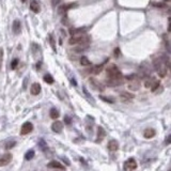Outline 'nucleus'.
Returning a JSON list of instances; mask_svg holds the SVG:
<instances>
[{
	"label": "nucleus",
	"instance_id": "obj_35",
	"mask_svg": "<svg viewBox=\"0 0 171 171\" xmlns=\"http://www.w3.org/2000/svg\"><path fill=\"white\" fill-rule=\"evenodd\" d=\"M22 2H25V1H26V0H22Z\"/></svg>",
	"mask_w": 171,
	"mask_h": 171
},
{
	"label": "nucleus",
	"instance_id": "obj_24",
	"mask_svg": "<svg viewBox=\"0 0 171 171\" xmlns=\"http://www.w3.org/2000/svg\"><path fill=\"white\" fill-rule=\"evenodd\" d=\"M33 157H34V151L33 150H29L26 153V155H25V158H26L27 160H30Z\"/></svg>",
	"mask_w": 171,
	"mask_h": 171
},
{
	"label": "nucleus",
	"instance_id": "obj_32",
	"mask_svg": "<svg viewBox=\"0 0 171 171\" xmlns=\"http://www.w3.org/2000/svg\"><path fill=\"white\" fill-rule=\"evenodd\" d=\"M168 32H171V17L168 18Z\"/></svg>",
	"mask_w": 171,
	"mask_h": 171
},
{
	"label": "nucleus",
	"instance_id": "obj_23",
	"mask_svg": "<svg viewBox=\"0 0 171 171\" xmlns=\"http://www.w3.org/2000/svg\"><path fill=\"white\" fill-rule=\"evenodd\" d=\"M165 63H166V67H167V73H169L171 77V60L169 58H166L165 60Z\"/></svg>",
	"mask_w": 171,
	"mask_h": 171
},
{
	"label": "nucleus",
	"instance_id": "obj_8",
	"mask_svg": "<svg viewBox=\"0 0 171 171\" xmlns=\"http://www.w3.org/2000/svg\"><path fill=\"white\" fill-rule=\"evenodd\" d=\"M89 81H90V85H91L94 89H96L98 91H104V86H103L102 83H98L95 78H90Z\"/></svg>",
	"mask_w": 171,
	"mask_h": 171
},
{
	"label": "nucleus",
	"instance_id": "obj_20",
	"mask_svg": "<svg viewBox=\"0 0 171 171\" xmlns=\"http://www.w3.org/2000/svg\"><path fill=\"white\" fill-rule=\"evenodd\" d=\"M154 81H155V79L152 78V77H147V78H145V87L150 89L152 87V85H153Z\"/></svg>",
	"mask_w": 171,
	"mask_h": 171
},
{
	"label": "nucleus",
	"instance_id": "obj_33",
	"mask_svg": "<svg viewBox=\"0 0 171 171\" xmlns=\"http://www.w3.org/2000/svg\"><path fill=\"white\" fill-rule=\"evenodd\" d=\"M119 53H120L119 48H116V50H114V55H116V56H119Z\"/></svg>",
	"mask_w": 171,
	"mask_h": 171
},
{
	"label": "nucleus",
	"instance_id": "obj_26",
	"mask_svg": "<svg viewBox=\"0 0 171 171\" xmlns=\"http://www.w3.org/2000/svg\"><path fill=\"white\" fill-rule=\"evenodd\" d=\"M158 87H159V81H158V80H156V79H155V81H154L153 83V85H152V87H151V91H156V90H157V88Z\"/></svg>",
	"mask_w": 171,
	"mask_h": 171
},
{
	"label": "nucleus",
	"instance_id": "obj_16",
	"mask_svg": "<svg viewBox=\"0 0 171 171\" xmlns=\"http://www.w3.org/2000/svg\"><path fill=\"white\" fill-rule=\"evenodd\" d=\"M120 97H121V100H122V101H131V100L134 98V94H132V93H129V92H125V91H124V92L121 93Z\"/></svg>",
	"mask_w": 171,
	"mask_h": 171
},
{
	"label": "nucleus",
	"instance_id": "obj_12",
	"mask_svg": "<svg viewBox=\"0 0 171 171\" xmlns=\"http://www.w3.org/2000/svg\"><path fill=\"white\" fill-rule=\"evenodd\" d=\"M155 134H156V132L153 128H145V132H143V137L147 138V139H151L155 136Z\"/></svg>",
	"mask_w": 171,
	"mask_h": 171
},
{
	"label": "nucleus",
	"instance_id": "obj_10",
	"mask_svg": "<svg viewBox=\"0 0 171 171\" xmlns=\"http://www.w3.org/2000/svg\"><path fill=\"white\" fill-rule=\"evenodd\" d=\"M41 91H42V88H41V85H40V83H35L31 86L30 93L32 94V95H38V94L41 93Z\"/></svg>",
	"mask_w": 171,
	"mask_h": 171
},
{
	"label": "nucleus",
	"instance_id": "obj_6",
	"mask_svg": "<svg viewBox=\"0 0 171 171\" xmlns=\"http://www.w3.org/2000/svg\"><path fill=\"white\" fill-rule=\"evenodd\" d=\"M124 81V79H116V78H108L106 79V85L108 87H118V86H121Z\"/></svg>",
	"mask_w": 171,
	"mask_h": 171
},
{
	"label": "nucleus",
	"instance_id": "obj_2",
	"mask_svg": "<svg viewBox=\"0 0 171 171\" xmlns=\"http://www.w3.org/2000/svg\"><path fill=\"white\" fill-rule=\"evenodd\" d=\"M106 73L108 78H116V79H123V75L121 71L119 70L116 64H109L106 67Z\"/></svg>",
	"mask_w": 171,
	"mask_h": 171
},
{
	"label": "nucleus",
	"instance_id": "obj_18",
	"mask_svg": "<svg viewBox=\"0 0 171 171\" xmlns=\"http://www.w3.org/2000/svg\"><path fill=\"white\" fill-rule=\"evenodd\" d=\"M103 69H104V64H98V65L93 66L92 69H91V72H92V74L97 75L103 71Z\"/></svg>",
	"mask_w": 171,
	"mask_h": 171
},
{
	"label": "nucleus",
	"instance_id": "obj_19",
	"mask_svg": "<svg viewBox=\"0 0 171 171\" xmlns=\"http://www.w3.org/2000/svg\"><path fill=\"white\" fill-rule=\"evenodd\" d=\"M49 116H50L51 119H58L59 116H60V112H59V110L57 108H51L50 111H49Z\"/></svg>",
	"mask_w": 171,
	"mask_h": 171
},
{
	"label": "nucleus",
	"instance_id": "obj_1",
	"mask_svg": "<svg viewBox=\"0 0 171 171\" xmlns=\"http://www.w3.org/2000/svg\"><path fill=\"white\" fill-rule=\"evenodd\" d=\"M153 65H154V69L156 71V73L158 74L159 77H166L167 75V67H166V63L165 61L160 59V58H156V59H154V62H153Z\"/></svg>",
	"mask_w": 171,
	"mask_h": 171
},
{
	"label": "nucleus",
	"instance_id": "obj_21",
	"mask_svg": "<svg viewBox=\"0 0 171 171\" xmlns=\"http://www.w3.org/2000/svg\"><path fill=\"white\" fill-rule=\"evenodd\" d=\"M80 64L83 66H90L91 65V61H90L87 57L83 56V57L80 58Z\"/></svg>",
	"mask_w": 171,
	"mask_h": 171
},
{
	"label": "nucleus",
	"instance_id": "obj_13",
	"mask_svg": "<svg viewBox=\"0 0 171 171\" xmlns=\"http://www.w3.org/2000/svg\"><path fill=\"white\" fill-rule=\"evenodd\" d=\"M118 149H119V142L117 140L112 139V140H110L108 142V150L109 151L114 152V151H118Z\"/></svg>",
	"mask_w": 171,
	"mask_h": 171
},
{
	"label": "nucleus",
	"instance_id": "obj_4",
	"mask_svg": "<svg viewBox=\"0 0 171 171\" xmlns=\"http://www.w3.org/2000/svg\"><path fill=\"white\" fill-rule=\"evenodd\" d=\"M127 88L129 89L131 91H137L140 89V81L138 78H133L128 80V85Z\"/></svg>",
	"mask_w": 171,
	"mask_h": 171
},
{
	"label": "nucleus",
	"instance_id": "obj_5",
	"mask_svg": "<svg viewBox=\"0 0 171 171\" xmlns=\"http://www.w3.org/2000/svg\"><path fill=\"white\" fill-rule=\"evenodd\" d=\"M32 129H33V124L31 122H25L20 128V135H28L29 133L32 132Z\"/></svg>",
	"mask_w": 171,
	"mask_h": 171
},
{
	"label": "nucleus",
	"instance_id": "obj_29",
	"mask_svg": "<svg viewBox=\"0 0 171 171\" xmlns=\"http://www.w3.org/2000/svg\"><path fill=\"white\" fill-rule=\"evenodd\" d=\"M17 64H18V60H17V59H14L13 61H12V63H11V69H12V70L16 69Z\"/></svg>",
	"mask_w": 171,
	"mask_h": 171
},
{
	"label": "nucleus",
	"instance_id": "obj_27",
	"mask_svg": "<svg viewBox=\"0 0 171 171\" xmlns=\"http://www.w3.org/2000/svg\"><path fill=\"white\" fill-rule=\"evenodd\" d=\"M39 145H40V148L43 150V151H45V150L47 149V145H46V142H45L44 140H40Z\"/></svg>",
	"mask_w": 171,
	"mask_h": 171
},
{
	"label": "nucleus",
	"instance_id": "obj_7",
	"mask_svg": "<svg viewBox=\"0 0 171 171\" xmlns=\"http://www.w3.org/2000/svg\"><path fill=\"white\" fill-rule=\"evenodd\" d=\"M11 160H12V154L10 153L3 154L2 157H0V167L7 166Z\"/></svg>",
	"mask_w": 171,
	"mask_h": 171
},
{
	"label": "nucleus",
	"instance_id": "obj_17",
	"mask_svg": "<svg viewBox=\"0 0 171 171\" xmlns=\"http://www.w3.org/2000/svg\"><path fill=\"white\" fill-rule=\"evenodd\" d=\"M30 10L34 13H39L40 12V5L35 0H31L30 2Z\"/></svg>",
	"mask_w": 171,
	"mask_h": 171
},
{
	"label": "nucleus",
	"instance_id": "obj_14",
	"mask_svg": "<svg viewBox=\"0 0 171 171\" xmlns=\"http://www.w3.org/2000/svg\"><path fill=\"white\" fill-rule=\"evenodd\" d=\"M12 29H13V32L15 34H18L20 32V22L18 19H15L13 22V25H12Z\"/></svg>",
	"mask_w": 171,
	"mask_h": 171
},
{
	"label": "nucleus",
	"instance_id": "obj_30",
	"mask_svg": "<svg viewBox=\"0 0 171 171\" xmlns=\"http://www.w3.org/2000/svg\"><path fill=\"white\" fill-rule=\"evenodd\" d=\"M165 145H171V134L166 138V140H165Z\"/></svg>",
	"mask_w": 171,
	"mask_h": 171
},
{
	"label": "nucleus",
	"instance_id": "obj_34",
	"mask_svg": "<svg viewBox=\"0 0 171 171\" xmlns=\"http://www.w3.org/2000/svg\"><path fill=\"white\" fill-rule=\"evenodd\" d=\"M166 1H169V2H171V0H166Z\"/></svg>",
	"mask_w": 171,
	"mask_h": 171
},
{
	"label": "nucleus",
	"instance_id": "obj_15",
	"mask_svg": "<svg viewBox=\"0 0 171 171\" xmlns=\"http://www.w3.org/2000/svg\"><path fill=\"white\" fill-rule=\"evenodd\" d=\"M106 136V132L105 129L102 126L97 127V141H101L104 139V137Z\"/></svg>",
	"mask_w": 171,
	"mask_h": 171
},
{
	"label": "nucleus",
	"instance_id": "obj_22",
	"mask_svg": "<svg viewBox=\"0 0 171 171\" xmlns=\"http://www.w3.org/2000/svg\"><path fill=\"white\" fill-rule=\"evenodd\" d=\"M16 145V141L15 140H11V141H8L7 143L5 145V150H10L12 149V148H14Z\"/></svg>",
	"mask_w": 171,
	"mask_h": 171
},
{
	"label": "nucleus",
	"instance_id": "obj_11",
	"mask_svg": "<svg viewBox=\"0 0 171 171\" xmlns=\"http://www.w3.org/2000/svg\"><path fill=\"white\" fill-rule=\"evenodd\" d=\"M47 166H48V168H53V169H59V170H64V166L62 165L61 162H57V160H51V162H49Z\"/></svg>",
	"mask_w": 171,
	"mask_h": 171
},
{
	"label": "nucleus",
	"instance_id": "obj_3",
	"mask_svg": "<svg viewBox=\"0 0 171 171\" xmlns=\"http://www.w3.org/2000/svg\"><path fill=\"white\" fill-rule=\"evenodd\" d=\"M137 168V162L135 158H128L126 162H124V170L125 171H133Z\"/></svg>",
	"mask_w": 171,
	"mask_h": 171
},
{
	"label": "nucleus",
	"instance_id": "obj_9",
	"mask_svg": "<svg viewBox=\"0 0 171 171\" xmlns=\"http://www.w3.org/2000/svg\"><path fill=\"white\" fill-rule=\"evenodd\" d=\"M51 129L55 133H61L62 129H63V123L61 121H55L51 124Z\"/></svg>",
	"mask_w": 171,
	"mask_h": 171
},
{
	"label": "nucleus",
	"instance_id": "obj_25",
	"mask_svg": "<svg viewBox=\"0 0 171 171\" xmlns=\"http://www.w3.org/2000/svg\"><path fill=\"white\" fill-rule=\"evenodd\" d=\"M44 81L45 83H49V85H51V83H53V76L50 74H46L44 76Z\"/></svg>",
	"mask_w": 171,
	"mask_h": 171
},
{
	"label": "nucleus",
	"instance_id": "obj_28",
	"mask_svg": "<svg viewBox=\"0 0 171 171\" xmlns=\"http://www.w3.org/2000/svg\"><path fill=\"white\" fill-rule=\"evenodd\" d=\"M3 48H0V70H1V66H2V62H3Z\"/></svg>",
	"mask_w": 171,
	"mask_h": 171
},
{
	"label": "nucleus",
	"instance_id": "obj_31",
	"mask_svg": "<svg viewBox=\"0 0 171 171\" xmlns=\"http://www.w3.org/2000/svg\"><path fill=\"white\" fill-rule=\"evenodd\" d=\"M64 122H65L66 124H71V123H72V119H71L69 116H65V117H64Z\"/></svg>",
	"mask_w": 171,
	"mask_h": 171
}]
</instances>
